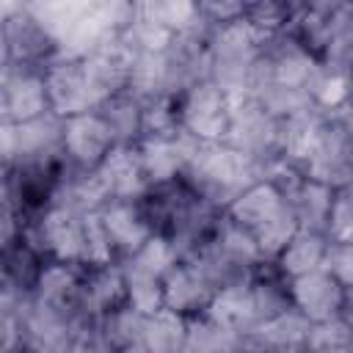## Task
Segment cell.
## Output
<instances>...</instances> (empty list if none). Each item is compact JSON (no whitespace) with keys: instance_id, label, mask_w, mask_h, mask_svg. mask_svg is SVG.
Here are the masks:
<instances>
[{"instance_id":"1","label":"cell","mask_w":353,"mask_h":353,"mask_svg":"<svg viewBox=\"0 0 353 353\" xmlns=\"http://www.w3.org/2000/svg\"><path fill=\"white\" fill-rule=\"evenodd\" d=\"M152 237H163L179 259L190 256L218 226L221 210L199 199L182 179L152 185L138 201Z\"/></svg>"},{"instance_id":"2","label":"cell","mask_w":353,"mask_h":353,"mask_svg":"<svg viewBox=\"0 0 353 353\" xmlns=\"http://www.w3.org/2000/svg\"><path fill=\"white\" fill-rule=\"evenodd\" d=\"M179 179L199 199H204L207 204L223 212L245 188L259 182V171L240 152L215 141V143H199L193 149Z\"/></svg>"},{"instance_id":"3","label":"cell","mask_w":353,"mask_h":353,"mask_svg":"<svg viewBox=\"0 0 353 353\" xmlns=\"http://www.w3.org/2000/svg\"><path fill=\"white\" fill-rule=\"evenodd\" d=\"M223 215L254 240L262 259H273L284 248V243L298 232V223L284 196L265 179L245 188L223 210Z\"/></svg>"},{"instance_id":"4","label":"cell","mask_w":353,"mask_h":353,"mask_svg":"<svg viewBox=\"0 0 353 353\" xmlns=\"http://www.w3.org/2000/svg\"><path fill=\"white\" fill-rule=\"evenodd\" d=\"M185 259H190L207 276L215 292L245 284L256 273V268L265 262L254 240L240 226H234L226 215H221L212 234Z\"/></svg>"},{"instance_id":"5","label":"cell","mask_w":353,"mask_h":353,"mask_svg":"<svg viewBox=\"0 0 353 353\" xmlns=\"http://www.w3.org/2000/svg\"><path fill=\"white\" fill-rule=\"evenodd\" d=\"M262 36L243 19L215 28L207 44V80L229 99L248 91Z\"/></svg>"},{"instance_id":"6","label":"cell","mask_w":353,"mask_h":353,"mask_svg":"<svg viewBox=\"0 0 353 353\" xmlns=\"http://www.w3.org/2000/svg\"><path fill=\"white\" fill-rule=\"evenodd\" d=\"M221 143L232 146L245 160H251L259 171V179L265 176V171H270L276 163L284 160L281 138H279V119H273L248 94L229 99V124H226Z\"/></svg>"},{"instance_id":"7","label":"cell","mask_w":353,"mask_h":353,"mask_svg":"<svg viewBox=\"0 0 353 353\" xmlns=\"http://www.w3.org/2000/svg\"><path fill=\"white\" fill-rule=\"evenodd\" d=\"M306 179H314L331 190L350 188L353 182V124L350 105L325 116L309 152L298 163Z\"/></svg>"},{"instance_id":"8","label":"cell","mask_w":353,"mask_h":353,"mask_svg":"<svg viewBox=\"0 0 353 353\" xmlns=\"http://www.w3.org/2000/svg\"><path fill=\"white\" fill-rule=\"evenodd\" d=\"M22 243H28L44 262H63L85 268V215L66 207H47L25 218Z\"/></svg>"},{"instance_id":"9","label":"cell","mask_w":353,"mask_h":353,"mask_svg":"<svg viewBox=\"0 0 353 353\" xmlns=\"http://www.w3.org/2000/svg\"><path fill=\"white\" fill-rule=\"evenodd\" d=\"M290 281V303L306 323L350 317V287L339 284L328 270L317 268Z\"/></svg>"},{"instance_id":"10","label":"cell","mask_w":353,"mask_h":353,"mask_svg":"<svg viewBox=\"0 0 353 353\" xmlns=\"http://www.w3.org/2000/svg\"><path fill=\"white\" fill-rule=\"evenodd\" d=\"M176 121L199 143H215L229 124V97L204 80L176 97Z\"/></svg>"},{"instance_id":"11","label":"cell","mask_w":353,"mask_h":353,"mask_svg":"<svg viewBox=\"0 0 353 353\" xmlns=\"http://www.w3.org/2000/svg\"><path fill=\"white\" fill-rule=\"evenodd\" d=\"M11 66H33L44 69L58 61V44L47 33V28L28 11L25 3H17L0 22Z\"/></svg>"},{"instance_id":"12","label":"cell","mask_w":353,"mask_h":353,"mask_svg":"<svg viewBox=\"0 0 353 353\" xmlns=\"http://www.w3.org/2000/svg\"><path fill=\"white\" fill-rule=\"evenodd\" d=\"M44 85L50 113H55L58 119L80 116L99 108V99L85 77L80 58H58L50 66H44Z\"/></svg>"},{"instance_id":"13","label":"cell","mask_w":353,"mask_h":353,"mask_svg":"<svg viewBox=\"0 0 353 353\" xmlns=\"http://www.w3.org/2000/svg\"><path fill=\"white\" fill-rule=\"evenodd\" d=\"M199 146L196 138H190L185 130H174L165 135H149L141 138L135 152L141 157L143 174L149 188L152 185H165V182H176L193 154V149Z\"/></svg>"},{"instance_id":"14","label":"cell","mask_w":353,"mask_h":353,"mask_svg":"<svg viewBox=\"0 0 353 353\" xmlns=\"http://www.w3.org/2000/svg\"><path fill=\"white\" fill-rule=\"evenodd\" d=\"M113 149V135L97 110L63 119V157L69 160L72 168L94 171Z\"/></svg>"},{"instance_id":"15","label":"cell","mask_w":353,"mask_h":353,"mask_svg":"<svg viewBox=\"0 0 353 353\" xmlns=\"http://www.w3.org/2000/svg\"><path fill=\"white\" fill-rule=\"evenodd\" d=\"M212 298H215V287L190 259H179L163 279V309L185 320L207 314Z\"/></svg>"},{"instance_id":"16","label":"cell","mask_w":353,"mask_h":353,"mask_svg":"<svg viewBox=\"0 0 353 353\" xmlns=\"http://www.w3.org/2000/svg\"><path fill=\"white\" fill-rule=\"evenodd\" d=\"M80 61H83L85 77H88V83H91L99 105L108 97H113L119 91H127L130 69H132V52L119 41V36L99 41Z\"/></svg>"},{"instance_id":"17","label":"cell","mask_w":353,"mask_h":353,"mask_svg":"<svg viewBox=\"0 0 353 353\" xmlns=\"http://www.w3.org/2000/svg\"><path fill=\"white\" fill-rule=\"evenodd\" d=\"M17 323L22 331L25 353H69V345L77 334L69 320L39 306L33 298L25 301L22 312L17 314Z\"/></svg>"},{"instance_id":"18","label":"cell","mask_w":353,"mask_h":353,"mask_svg":"<svg viewBox=\"0 0 353 353\" xmlns=\"http://www.w3.org/2000/svg\"><path fill=\"white\" fill-rule=\"evenodd\" d=\"M14 141H17L14 165L58 163L63 160V119H58L55 113H44L33 121L14 124Z\"/></svg>"},{"instance_id":"19","label":"cell","mask_w":353,"mask_h":353,"mask_svg":"<svg viewBox=\"0 0 353 353\" xmlns=\"http://www.w3.org/2000/svg\"><path fill=\"white\" fill-rule=\"evenodd\" d=\"M97 215H99V223L105 229V237H108V245H110L116 262L132 256L146 240H152V229H149L138 201L135 204L113 201V204L102 207Z\"/></svg>"},{"instance_id":"20","label":"cell","mask_w":353,"mask_h":353,"mask_svg":"<svg viewBox=\"0 0 353 353\" xmlns=\"http://www.w3.org/2000/svg\"><path fill=\"white\" fill-rule=\"evenodd\" d=\"M3 80H6V99H8L11 124H25V121H33V119L50 113L44 69L8 66L3 72Z\"/></svg>"},{"instance_id":"21","label":"cell","mask_w":353,"mask_h":353,"mask_svg":"<svg viewBox=\"0 0 353 353\" xmlns=\"http://www.w3.org/2000/svg\"><path fill=\"white\" fill-rule=\"evenodd\" d=\"M97 174L105 185V193H108L110 204L113 201L135 204L149 190V182H146V174H143V165H141V157H138L135 146H116L102 160Z\"/></svg>"},{"instance_id":"22","label":"cell","mask_w":353,"mask_h":353,"mask_svg":"<svg viewBox=\"0 0 353 353\" xmlns=\"http://www.w3.org/2000/svg\"><path fill=\"white\" fill-rule=\"evenodd\" d=\"M121 303H127V290L119 262L83 268V306L94 320Z\"/></svg>"},{"instance_id":"23","label":"cell","mask_w":353,"mask_h":353,"mask_svg":"<svg viewBox=\"0 0 353 353\" xmlns=\"http://www.w3.org/2000/svg\"><path fill=\"white\" fill-rule=\"evenodd\" d=\"M97 113L110 130L116 146H138V141L143 138V102L135 94L119 91L108 97L97 108Z\"/></svg>"},{"instance_id":"24","label":"cell","mask_w":353,"mask_h":353,"mask_svg":"<svg viewBox=\"0 0 353 353\" xmlns=\"http://www.w3.org/2000/svg\"><path fill=\"white\" fill-rule=\"evenodd\" d=\"M325 245H328V237H325V234L298 229V232L284 243V248L273 256V265H276V270H279L284 279L303 276V273H309V270L323 268Z\"/></svg>"},{"instance_id":"25","label":"cell","mask_w":353,"mask_h":353,"mask_svg":"<svg viewBox=\"0 0 353 353\" xmlns=\"http://www.w3.org/2000/svg\"><path fill=\"white\" fill-rule=\"evenodd\" d=\"M185 328H188V320L168 309H157L146 314L138 353H182Z\"/></svg>"},{"instance_id":"26","label":"cell","mask_w":353,"mask_h":353,"mask_svg":"<svg viewBox=\"0 0 353 353\" xmlns=\"http://www.w3.org/2000/svg\"><path fill=\"white\" fill-rule=\"evenodd\" d=\"M124 273V290H127V306H132L141 314H152L163 309V279L152 273L149 268L138 265L135 259H121Z\"/></svg>"},{"instance_id":"27","label":"cell","mask_w":353,"mask_h":353,"mask_svg":"<svg viewBox=\"0 0 353 353\" xmlns=\"http://www.w3.org/2000/svg\"><path fill=\"white\" fill-rule=\"evenodd\" d=\"M143 320L146 314L135 312L132 306L121 303L110 312H105L97 320L99 334L119 350V353H138L141 350V334H143Z\"/></svg>"},{"instance_id":"28","label":"cell","mask_w":353,"mask_h":353,"mask_svg":"<svg viewBox=\"0 0 353 353\" xmlns=\"http://www.w3.org/2000/svg\"><path fill=\"white\" fill-rule=\"evenodd\" d=\"M182 353H243V336L226 331L207 314L188 320Z\"/></svg>"},{"instance_id":"29","label":"cell","mask_w":353,"mask_h":353,"mask_svg":"<svg viewBox=\"0 0 353 353\" xmlns=\"http://www.w3.org/2000/svg\"><path fill=\"white\" fill-rule=\"evenodd\" d=\"M44 259L28 245V243H17L8 251L0 254V281L22 290V292H33L41 270H44Z\"/></svg>"},{"instance_id":"30","label":"cell","mask_w":353,"mask_h":353,"mask_svg":"<svg viewBox=\"0 0 353 353\" xmlns=\"http://www.w3.org/2000/svg\"><path fill=\"white\" fill-rule=\"evenodd\" d=\"M295 11H298V3L292 0H256V3H245L243 22L251 25L262 39H268V36L284 33Z\"/></svg>"},{"instance_id":"31","label":"cell","mask_w":353,"mask_h":353,"mask_svg":"<svg viewBox=\"0 0 353 353\" xmlns=\"http://www.w3.org/2000/svg\"><path fill=\"white\" fill-rule=\"evenodd\" d=\"M135 11L138 17L160 25L171 36L193 28L199 19L196 3H185V0H146V3H135Z\"/></svg>"},{"instance_id":"32","label":"cell","mask_w":353,"mask_h":353,"mask_svg":"<svg viewBox=\"0 0 353 353\" xmlns=\"http://www.w3.org/2000/svg\"><path fill=\"white\" fill-rule=\"evenodd\" d=\"M350 317H334L325 323H312L303 353H353Z\"/></svg>"},{"instance_id":"33","label":"cell","mask_w":353,"mask_h":353,"mask_svg":"<svg viewBox=\"0 0 353 353\" xmlns=\"http://www.w3.org/2000/svg\"><path fill=\"white\" fill-rule=\"evenodd\" d=\"M325 237L353 243V193H350V188H342L334 193V201L328 210V223H325Z\"/></svg>"},{"instance_id":"34","label":"cell","mask_w":353,"mask_h":353,"mask_svg":"<svg viewBox=\"0 0 353 353\" xmlns=\"http://www.w3.org/2000/svg\"><path fill=\"white\" fill-rule=\"evenodd\" d=\"M22 223H25L22 212L11 201L6 182H0V254L22 240Z\"/></svg>"},{"instance_id":"35","label":"cell","mask_w":353,"mask_h":353,"mask_svg":"<svg viewBox=\"0 0 353 353\" xmlns=\"http://www.w3.org/2000/svg\"><path fill=\"white\" fill-rule=\"evenodd\" d=\"M323 270H328L339 284L350 287V273H353V243L328 240V245H325V256H323Z\"/></svg>"},{"instance_id":"36","label":"cell","mask_w":353,"mask_h":353,"mask_svg":"<svg viewBox=\"0 0 353 353\" xmlns=\"http://www.w3.org/2000/svg\"><path fill=\"white\" fill-rule=\"evenodd\" d=\"M69 353H119V350L99 334V328L94 323V325H88V328L74 334V339L69 345Z\"/></svg>"},{"instance_id":"37","label":"cell","mask_w":353,"mask_h":353,"mask_svg":"<svg viewBox=\"0 0 353 353\" xmlns=\"http://www.w3.org/2000/svg\"><path fill=\"white\" fill-rule=\"evenodd\" d=\"M17 163V141H14V124H0V182L11 174Z\"/></svg>"},{"instance_id":"38","label":"cell","mask_w":353,"mask_h":353,"mask_svg":"<svg viewBox=\"0 0 353 353\" xmlns=\"http://www.w3.org/2000/svg\"><path fill=\"white\" fill-rule=\"evenodd\" d=\"M0 353H25L22 331H19L17 317H3L0 314Z\"/></svg>"},{"instance_id":"39","label":"cell","mask_w":353,"mask_h":353,"mask_svg":"<svg viewBox=\"0 0 353 353\" xmlns=\"http://www.w3.org/2000/svg\"><path fill=\"white\" fill-rule=\"evenodd\" d=\"M28 298H30V292H22V290L0 281V314L3 317H17Z\"/></svg>"},{"instance_id":"40","label":"cell","mask_w":353,"mask_h":353,"mask_svg":"<svg viewBox=\"0 0 353 353\" xmlns=\"http://www.w3.org/2000/svg\"><path fill=\"white\" fill-rule=\"evenodd\" d=\"M0 124H11V116H8V99H6V80H3V72H0Z\"/></svg>"},{"instance_id":"41","label":"cell","mask_w":353,"mask_h":353,"mask_svg":"<svg viewBox=\"0 0 353 353\" xmlns=\"http://www.w3.org/2000/svg\"><path fill=\"white\" fill-rule=\"evenodd\" d=\"M11 66V58H8V47H6V36H3V28H0V72H6Z\"/></svg>"},{"instance_id":"42","label":"cell","mask_w":353,"mask_h":353,"mask_svg":"<svg viewBox=\"0 0 353 353\" xmlns=\"http://www.w3.org/2000/svg\"><path fill=\"white\" fill-rule=\"evenodd\" d=\"M14 6H17V3H0V22H3V17H6V14L14 8Z\"/></svg>"}]
</instances>
